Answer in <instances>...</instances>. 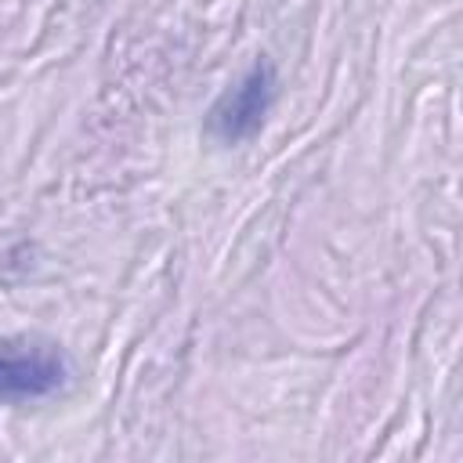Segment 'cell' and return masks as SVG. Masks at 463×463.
<instances>
[{
  "mask_svg": "<svg viewBox=\"0 0 463 463\" xmlns=\"http://www.w3.org/2000/svg\"><path fill=\"white\" fill-rule=\"evenodd\" d=\"M279 76L271 61H253L206 112V130L221 145H242L260 134L271 105H275Z\"/></svg>",
  "mask_w": 463,
  "mask_h": 463,
  "instance_id": "1",
  "label": "cell"
},
{
  "mask_svg": "<svg viewBox=\"0 0 463 463\" xmlns=\"http://www.w3.org/2000/svg\"><path fill=\"white\" fill-rule=\"evenodd\" d=\"M72 376L69 358L54 344L0 340V402H36L61 391Z\"/></svg>",
  "mask_w": 463,
  "mask_h": 463,
  "instance_id": "2",
  "label": "cell"
}]
</instances>
